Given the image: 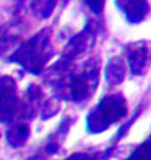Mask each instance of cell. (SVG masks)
Instances as JSON below:
<instances>
[{
  "mask_svg": "<svg viewBox=\"0 0 151 160\" xmlns=\"http://www.w3.org/2000/svg\"><path fill=\"white\" fill-rule=\"evenodd\" d=\"M125 113V105L118 99H106L97 108L96 119L101 124L115 122Z\"/></svg>",
  "mask_w": 151,
  "mask_h": 160,
  "instance_id": "obj_1",
  "label": "cell"
},
{
  "mask_svg": "<svg viewBox=\"0 0 151 160\" xmlns=\"http://www.w3.org/2000/svg\"><path fill=\"white\" fill-rule=\"evenodd\" d=\"M116 2L132 21H139L149 12L148 0H117Z\"/></svg>",
  "mask_w": 151,
  "mask_h": 160,
  "instance_id": "obj_2",
  "label": "cell"
},
{
  "mask_svg": "<svg viewBox=\"0 0 151 160\" xmlns=\"http://www.w3.org/2000/svg\"><path fill=\"white\" fill-rule=\"evenodd\" d=\"M86 5L90 7L91 10L96 13H99L103 7H104V2L105 0H85Z\"/></svg>",
  "mask_w": 151,
  "mask_h": 160,
  "instance_id": "obj_3",
  "label": "cell"
},
{
  "mask_svg": "<svg viewBox=\"0 0 151 160\" xmlns=\"http://www.w3.org/2000/svg\"><path fill=\"white\" fill-rule=\"evenodd\" d=\"M55 0H37L38 2V6L40 8H44V10H52L53 8V5H55ZM37 6V7H38Z\"/></svg>",
  "mask_w": 151,
  "mask_h": 160,
  "instance_id": "obj_4",
  "label": "cell"
}]
</instances>
